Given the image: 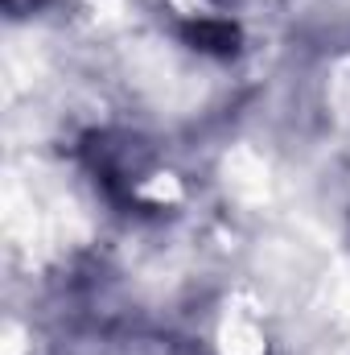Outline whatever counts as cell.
I'll list each match as a JSON object with an SVG mask.
<instances>
[{
	"label": "cell",
	"mask_w": 350,
	"mask_h": 355,
	"mask_svg": "<svg viewBox=\"0 0 350 355\" xmlns=\"http://www.w3.org/2000/svg\"><path fill=\"white\" fill-rule=\"evenodd\" d=\"M83 166H87L91 182L99 186V194L116 207H132V211H145V186L157 178V153L149 149L145 137L136 132H116V128H103V132H91L83 141Z\"/></svg>",
	"instance_id": "6da1fadb"
},
{
	"label": "cell",
	"mask_w": 350,
	"mask_h": 355,
	"mask_svg": "<svg viewBox=\"0 0 350 355\" xmlns=\"http://www.w3.org/2000/svg\"><path fill=\"white\" fill-rule=\"evenodd\" d=\"M54 355H202L190 339L153 327H83L54 343Z\"/></svg>",
	"instance_id": "7a4b0ae2"
},
{
	"label": "cell",
	"mask_w": 350,
	"mask_h": 355,
	"mask_svg": "<svg viewBox=\"0 0 350 355\" xmlns=\"http://www.w3.org/2000/svg\"><path fill=\"white\" fill-rule=\"evenodd\" d=\"M185 37H190L194 50H202V54H235V42H239L235 25H231V21H214V17L190 21V25H185Z\"/></svg>",
	"instance_id": "3957f363"
},
{
	"label": "cell",
	"mask_w": 350,
	"mask_h": 355,
	"mask_svg": "<svg viewBox=\"0 0 350 355\" xmlns=\"http://www.w3.org/2000/svg\"><path fill=\"white\" fill-rule=\"evenodd\" d=\"M0 4H4V12H8V17H29V12L46 8L50 0H0Z\"/></svg>",
	"instance_id": "277c9868"
}]
</instances>
